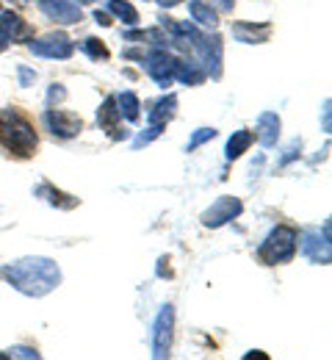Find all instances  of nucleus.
<instances>
[{"instance_id": "nucleus-1", "label": "nucleus", "mask_w": 332, "mask_h": 360, "mask_svg": "<svg viewBox=\"0 0 332 360\" xmlns=\"http://www.w3.org/2000/svg\"><path fill=\"white\" fill-rule=\"evenodd\" d=\"M3 277L25 297H48L50 291H55L61 285V269L53 258L45 255H28V258H20L14 264H8L3 269Z\"/></svg>"}, {"instance_id": "nucleus-2", "label": "nucleus", "mask_w": 332, "mask_h": 360, "mask_svg": "<svg viewBox=\"0 0 332 360\" xmlns=\"http://www.w3.org/2000/svg\"><path fill=\"white\" fill-rule=\"evenodd\" d=\"M36 131L34 125L17 111V108H0V144L17 155V158H31L36 150Z\"/></svg>"}, {"instance_id": "nucleus-3", "label": "nucleus", "mask_w": 332, "mask_h": 360, "mask_svg": "<svg viewBox=\"0 0 332 360\" xmlns=\"http://www.w3.org/2000/svg\"><path fill=\"white\" fill-rule=\"evenodd\" d=\"M296 241H299V236H296V230L288 225H277L266 238H263V244H260V250H258V255H260V261L263 264H269V266H277V264H288L293 255H296Z\"/></svg>"}, {"instance_id": "nucleus-4", "label": "nucleus", "mask_w": 332, "mask_h": 360, "mask_svg": "<svg viewBox=\"0 0 332 360\" xmlns=\"http://www.w3.org/2000/svg\"><path fill=\"white\" fill-rule=\"evenodd\" d=\"M189 39H191V47H194L197 56H199V64L205 67V72H208L213 81H219V78H222V53H225L222 37H216V34H202V31H197L194 25H189Z\"/></svg>"}, {"instance_id": "nucleus-5", "label": "nucleus", "mask_w": 332, "mask_h": 360, "mask_svg": "<svg viewBox=\"0 0 332 360\" xmlns=\"http://www.w3.org/2000/svg\"><path fill=\"white\" fill-rule=\"evenodd\" d=\"M144 61V70H147V75L158 84V86H169L172 81H175V72H178V56H172L166 47H155L152 53H147V58Z\"/></svg>"}, {"instance_id": "nucleus-6", "label": "nucleus", "mask_w": 332, "mask_h": 360, "mask_svg": "<svg viewBox=\"0 0 332 360\" xmlns=\"http://www.w3.org/2000/svg\"><path fill=\"white\" fill-rule=\"evenodd\" d=\"M296 250H302L313 264H319V266H330V261H332L330 222H324V233H321V230H305L302 238L296 241Z\"/></svg>"}, {"instance_id": "nucleus-7", "label": "nucleus", "mask_w": 332, "mask_h": 360, "mask_svg": "<svg viewBox=\"0 0 332 360\" xmlns=\"http://www.w3.org/2000/svg\"><path fill=\"white\" fill-rule=\"evenodd\" d=\"M172 335H175V308L172 305H164L158 319H155V324H152V358L155 360L169 358Z\"/></svg>"}, {"instance_id": "nucleus-8", "label": "nucleus", "mask_w": 332, "mask_h": 360, "mask_svg": "<svg viewBox=\"0 0 332 360\" xmlns=\"http://www.w3.org/2000/svg\"><path fill=\"white\" fill-rule=\"evenodd\" d=\"M28 50L34 56H42V58H69L75 53V42L64 31H50L39 39H31Z\"/></svg>"}, {"instance_id": "nucleus-9", "label": "nucleus", "mask_w": 332, "mask_h": 360, "mask_svg": "<svg viewBox=\"0 0 332 360\" xmlns=\"http://www.w3.org/2000/svg\"><path fill=\"white\" fill-rule=\"evenodd\" d=\"M241 211H244V205H241L238 197L222 194V197H216V200L211 202V208L202 211L199 219H202L205 227H222V225H227V222H233V219H238Z\"/></svg>"}, {"instance_id": "nucleus-10", "label": "nucleus", "mask_w": 332, "mask_h": 360, "mask_svg": "<svg viewBox=\"0 0 332 360\" xmlns=\"http://www.w3.org/2000/svg\"><path fill=\"white\" fill-rule=\"evenodd\" d=\"M45 125L55 139H75L84 131V120L78 114L61 111V108H53V105L45 111Z\"/></svg>"}, {"instance_id": "nucleus-11", "label": "nucleus", "mask_w": 332, "mask_h": 360, "mask_svg": "<svg viewBox=\"0 0 332 360\" xmlns=\"http://www.w3.org/2000/svg\"><path fill=\"white\" fill-rule=\"evenodd\" d=\"M39 8L48 14L50 20L61 22V25H75V22L84 20L81 6L72 3V0H39Z\"/></svg>"}, {"instance_id": "nucleus-12", "label": "nucleus", "mask_w": 332, "mask_h": 360, "mask_svg": "<svg viewBox=\"0 0 332 360\" xmlns=\"http://www.w3.org/2000/svg\"><path fill=\"white\" fill-rule=\"evenodd\" d=\"M0 34L6 37V42H17V39H28L31 37L28 25L22 22V17L14 14V11H3V8H0Z\"/></svg>"}, {"instance_id": "nucleus-13", "label": "nucleus", "mask_w": 332, "mask_h": 360, "mask_svg": "<svg viewBox=\"0 0 332 360\" xmlns=\"http://www.w3.org/2000/svg\"><path fill=\"white\" fill-rule=\"evenodd\" d=\"M119 120H122V114H119V108H117V97H105L102 105L97 108V122H100V128L108 131L114 139H119V136H122L117 131V122H119Z\"/></svg>"}, {"instance_id": "nucleus-14", "label": "nucleus", "mask_w": 332, "mask_h": 360, "mask_svg": "<svg viewBox=\"0 0 332 360\" xmlns=\"http://www.w3.org/2000/svg\"><path fill=\"white\" fill-rule=\"evenodd\" d=\"M258 139L263 147H274L280 139V117L274 111H263L258 117Z\"/></svg>"}, {"instance_id": "nucleus-15", "label": "nucleus", "mask_w": 332, "mask_h": 360, "mask_svg": "<svg viewBox=\"0 0 332 360\" xmlns=\"http://www.w3.org/2000/svg\"><path fill=\"white\" fill-rule=\"evenodd\" d=\"M269 34H272V25H249V22L233 25V37L244 45H260L269 39Z\"/></svg>"}, {"instance_id": "nucleus-16", "label": "nucleus", "mask_w": 332, "mask_h": 360, "mask_svg": "<svg viewBox=\"0 0 332 360\" xmlns=\"http://www.w3.org/2000/svg\"><path fill=\"white\" fill-rule=\"evenodd\" d=\"M175 78L178 81H183V84H189V86H197V84H202L205 78H208V72H205V67L199 64V61H178V72H175Z\"/></svg>"}, {"instance_id": "nucleus-17", "label": "nucleus", "mask_w": 332, "mask_h": 360, "mask_svg": "<svg viewBox=\"0 0 332 360\" xmlns=\"http://www.w3.org/2000/svg\"><path fill=\"white\" fill-rule=\"evenodd\" d=\"M178 111V97L175 94H166L155 103V108L150 111V125H166Z\"/></svg>"}, {"instance_id": "nucleus-18", "label": "nucleus", "mask_w": 332, "mask_h": 360, "mask_svg": "<svg viewBox=\"0 0 332 360\" xmlns=\"http://www.w3.org/2000/svg\"><path fill=\"white\" fill-rule=\"evenodd\" d=\"M252 141H255V134L252 131H236V134L227 139V147H225V155H227V161H236L241 158L249 147H252Z\"/></svg>"}, {"instance_id": "nucleus-19", "label": "nucleus", "mask_w": 332, "mask_h": 360, "mask_svg": "<svg viewBox=\"0 0 332 360\" xmlns=\"http://www.w3.org/2000/svg\"><path fill=\"white\" fill-rule=\"evenodd\" d=\"M189 11H191V20L199 22V25H205V28H216V22H219L216 20V11L205 0H189Z\"/></svg>"}, {"instance_id": "nucleus-20", "label": "nucleus", "mask_w": 332, "mask_h": 360, "mask_svg": "<svg viewBox=\"0 0 332 360\" xmlns=\"http://www.w3.org/2000/svg\"><path fill=\"white\" fill-rule=\"evenodd\" d=\"M117 108H119V114L128 120V122H136L139 120V97L133 94V91H122L119 97H117Z\"/></svg>"}, {"instance_id": "nucleus-21", "label": "nucleus", "mask_w": 332, "mask_h": 360, "mask_svg": "<svg viewBox=\"0 0 332 360\" xmlns=\"http://www.w3.org/2000/svg\"><path fill=\"white\" fill-rule=\"evenodd\" d=\"M108 11H111L117 20H122L125 25H139V11H136L128 0H111V3H108Z\"/></svg>"}, {"instance_id": "nucleus-22", "label": "nucleus", "mask_w": 332, "mask_h": 360, "mask_svg": "<svg viewBox=\"0 0 332 360\" xmlns=\"http://www.w3.org/2000/svg\"><path fill=\"white\" fill-rule=\"evenodd\" d=\"M39 191H42V194H50V197H48L50 205H58V208H75V205H78V200H61L64 194H61L58 188H50V186H42Z\"/></svg>"}, {"instance_id": "nucleus-23", "label": "nucleus", "mask_w": 332, "mask_h": 360, "mask_svg": "<svg viewBox=\"0 0 332 360\" xmlns=\"http://www.w3.org/2000/svg\"><path fill=\"white\" fill-rule=\"evenodd\" d=\"M216 136V128H199V131H194V136L189 139V153H194L199 144H205V141H211Z\"/></svg>"}, {"instance_id": "nucleus-24", "label": "nucleus", "mask_w": 332, "mask_h": 360, "mask_svg": "<svg viewBox=\"0 0 332 360\" xmlns=\"http://www.w3.org/2000/svg\"><path fill=\"white\" fill-rule=\"evenodd\" d=\"M84 50H86V53H89L92 58H102V61L108 58V47L102 45L100 39H92V37H89V39L84 42Z\"/></svg>"}, {"instance_id": "nucleus-25", "label": "nucleus", "mask_w": 332, "mask_h": 360, "mask_svg": "<svg viewBox=\"0 0 332 360\" xmlns=\"http://www.w3.org/2000/svg\"><path fill=\"white\" fill-rule=\"evenodd\" d=\"M164 128H166V125H150V128H147V134L136 136L133 147H144V144H150L152 139H158V136H161V131H164Z\"/></svg>"}, {"instance_id": "nucleus-26", "label": "nucleus", "mask_w": 332, "mask_h": 360, "mask_svg": "<svg viewBox=\"0 0 332 360\" xmlns=\"http://www.w3.org/2000/svg\"><path fill=\"white\" fill-rule=\"evenodd\" d=\"M8 358L39 360V352H36V349H28V347H14V349H8Z\"/></svg>"}, {"instance_id": "nucleus-27", "label": "nucleus", "mask_w": 332, "mask_h": 360, "mask_svg": "<svg viewBox=\"0 0 332 360\" xmlns=\"http://www.w3.org/2000/svg\"><path fill=\"white\" fill-rule=\"evenodd\" d=\"M299 150H302V141H299V139H296V141H291V147L285 150V155H283V161H280V164H291V161L299 155Z\"/></svg>"}, {"instance_id": "nucleus-28", "label": "nucleus", "mask_w": 332, "mask_h": 360, "mask_svg": "<svg viewBox=\"0 0 332 360\" xmlns=\"http://www.w3.org/2000/svg\"><path fill=\"white\" fill-rule=\"evenodd\" d=\"M64 97H67V89H64L61 84H53L48 91V105H53L55 100H64Z\"/></svg>"}, {"instance_id": "nucleus-29", "label": "nucleus", "mask_w": 332, "mask_h": 360, "mask_svg": "<svg viewBox=\"0 0 332 360\" xmlns=\"http://www.w3.org/2000/svg\"><path fill=\"white\" fill-rule=\"evenodd\" d=\"M332 103L324 100V108H321V120H324V134H332Z\"/></svg>"}, {"instance_id": "nucleus-30", "label": "nucleus", "mask_w": 332, "mask_h": 360, "mask_svg": "<svg viewBox=\"0 0 332 360\" xmlns=\"http://www.w3.org/2000/svg\"><path fill=\"white\" fill-rule=\"evenodd\" d=\"M95 22L97 25H111V17H108V11H100V8H95Z\"/></svg>"}, {"instance_id": "nucleus-31", "label": "nucleus", "mask_w": 332, "mask_h": 360, "mask_svg": "<svg viewBox=\"0 0 332 360\" xmlns=\"http://www.w3.org/2000/svg\"><path fill=\"white\" fill-rule=\"evenodd\" d=\"M34 78H36V75H34V72H28V70H25V67H20V84H22V86H28V84H31V81H34Z\"/></svg>"}, {"instance_id": "nucleus-32", "label": "nucleus", "mask_w": 332, "mask_h": 360, "mask_svg": "<svg viewBox=\"0 0 332 360\" xmlns=\"http://www.w3.org/2000/svg\"><path fill=\"white\" fill-rule=\"evenodd\" d=\"M155 3H158L161 8H175V6H180L183 0H155Z\"/></svg>"}, {"instance_id": "nucleus-33", "label": "nucleus", "mask_w": 332, "mask_h": 360, "mask_svg": "<svg viewBox=\"0 0 332 360\" xmlns=\"http://www.w3.org/2000/svg\"><path fill=\"white\" fill-rule=\"evenodd\" d=\"M213 3H216L222 11H233V0H213Z\"/></svg>"}, {"instance_id": "nucleus-34", "label": "nucleus", "mask_w": 332, "mask_h": 360, "mask_svg": "<svg viewBox=\"0 0 332 360\" xmlns=\"http://www.w3.org/2000/svg\"><path fill=\"white\" fill-rule=\"evenodd\" d=\"M244 358H246V360H252V358H263V360H266L269 355H266V352H246Z\"/></svg>"}, {"instance_id": "nucleus-35", "label": "nucleus", "mask_w": 332, "mask_h": 360, "mask_svg": "<svg viewBox=\"0 0 332 360\" xmlns=\"http://www.w3.org/2000/svg\"><path fill=\"white\" fill-rule=\"evenodd\" d=\"M6 47H8V42H6V37H3V34H0V53H3V50H6Z\"/></svg>"}, {"instance_id": "nucleus-36", "label": "nucleus", "mask_w": 332, "mask_h": 360, "mask_svg": "<svg viewBox=\"0 0 332 360\" xmlns=\"http://www.w3.org/2000/svg\"><path fill=\"white\" fill-rule=\"evenodd\" d=\"M72 3H78V6H89V3H95V0H72Z\"/></svg>"}, {"instance_id": "nucleus-37", "label": "nucleus", "mask_w": 332, "mask_h": 360, "mask_svg": "<svg viewBox=\"0 0 332 360\" xmlns=\"http://www.w3.org/2000/svg\"><path fill=\"white\" fill-rule=\"evenodd\" d=\"M0 360H8V355H3V352H0Z\"/></svg>"}]
</instances>
